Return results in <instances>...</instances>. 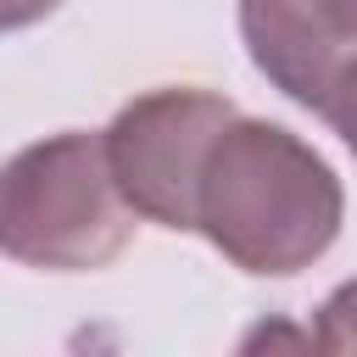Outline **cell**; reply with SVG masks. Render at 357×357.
<instances>
[{"mask_svg":"<svg viewBox=\"0 0 357 357\" xmlns=\"http://www.w3.org/2000/svg\"><path fill=\"white\" fill-rule=\"evenodd\" d=\"M340 223L346 190L296 128L245 112L218 123L190 184V234L223 262L257 279H290L340 240Z\"/></svg>","mask_w":357,"mask_h":357,"instance_id":"1","label":"cell"},{"mask_svg":"<svg viewBox=\"0 0 357 357\" xmlns=\"http://www.w3.org/2000/svg\"><path fill=\"white\" fill-rule=\"evenodd\" d=\"M134 240L106 145L89 128H61L0 162V257L39 273H95Z\"/></svg>","mask_w":357,"mask_h":357,"instance_id":"2","label":"cell"},{"mask_svg":"<svg viewBox=\"0 0 357 357\" xmlns=\"http://www.w3.org/2000/svg\"><path fill=\"white\" fill-rule=\"evenodd\" d=\"M234 112L240 106L229 95L195 89V84H162L117 106V117L100 128V145L134 218L190 234V184L201 167V151L218 134V123Z\"/></svg>","mask_w":357,"mask_h":357,"instance_id":"3","label":"cell"},{"mask_svg":"<svg viewBox=\"0 0 357 357\" xmlns=\"http://www.w3.org/2000/svg\"><path fill=\"white\" fill-rule=\"evenodd\" d=\"M251 67L301 112H318L357 56V0H240Z\"/></svg>","mask_w":357,"mask_h":357,"instance_id":"4","label":"cell"},{"mask_svg":"<svg viewBox=\"0 0 357 357\" xmlns=\"http://www.w3.org/2000/svg\"><path fill=\"white\" fill-rule=\"evenodd\" d=\"M312 346L318 351H340V357L357 351V279H346V284H335L324 296L318 324H312Z\"/></svg>","mask_w":357,"mask_h":357,"instance_id":"5","label":"cell"},{"mask_svg":"<svg viewBox=\"0 0 357 357\" xmlns=\"http://www.w3.org/2000/svg\"><path fill=\"white\" fill-rule=\"evenodd\" d=\"M318 117L340 134V145L357 156V56L340 67V78L329 84V95H324V106H318Z\"/></svg>","mask_w":357,"mask_h":357,"instance_id":"6","label":"cell"},{"mask_svg":"<svg viewBox=\"0 0 357 357\" xmlns=\"http://www.w3.org/2000/svg\"><path fill=\"white\" fill-rule=\"evenodd\" d=\"M50 11H61V0H0V33L33 28V22H45Z\"/></svg>","mask_w":357,"mask_h":357,"instance_id":"7","label":"cell"}]
</instances>
